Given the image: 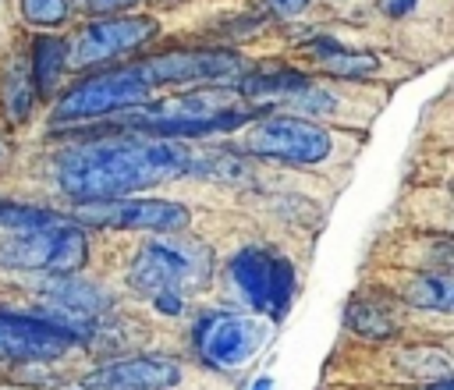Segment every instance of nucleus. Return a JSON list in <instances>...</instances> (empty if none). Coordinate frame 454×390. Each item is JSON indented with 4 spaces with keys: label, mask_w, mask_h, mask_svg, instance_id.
Masks as SVG:
<instances>
[{
    "label": "nucleus",
    "mask_w": 454,
    "mask_h": 390,
    "mask_svg": "<svg viewBox=\"0 0 454 390\" xmlns=\"http://www.w3.org/2000/svg\"><path fill=\"white\" fill-rule=\"evenodd\" d=\"M74 337L39 316L0 312V362H50L71 351Z\"/></svg>",
    "instance_id": "nucleus-10"
},
{
    "label": "nucleus",
    "mask_w": 454,
    "mask_h": 390,
    "mask_svg": "<svg viewBox=\"0 0 454 390\" xmlns=\"http://www.w3.org/2000/svg\"><path fill=\"white\" fill-rule=\"evenodd\" d=\"M404 298H408V305H415V308L450 312L454 284H450V277H447V273H419V277H411V280H408Z\"/></svg>",
    "instance_id": "nucleus-17"
},
{
    "label": "nucleus",
    "mask_w": 454,
    "mask_h": 390,
    "mask_svg": "<svg viewBox=\"0 0 454 390\" xmlns=\"http://www.w3.org/2000/svg\"><path fill=\"white\" fill-rule=\"evenodd\" d=\"M64 223L57 213L50 209H39V206H18V202H0V227H11L18 234H28V230H46V227H57Z\"/></svg>",
    "instance_id": "nucleus-20"
},
{
    "label": "nucleus",
    "mask_w": 454,
    "mask_h": 390,
    "mask_svg": "<svg viewBox=\"0 0 454 390\" xmlns=\"http://www.w3.org/2000/svg\"><path fill=\"white\" fill-rule=\"evenodd\" d=\"M57 230H60V223L4 241L0 245V262L4 266H18V269H50L53 266V252H57Z\"/></svg>",
    "instance_id": "nucleus-13"
},
{
    "label": "nucleus",
    "mask_w": 454,
    "mask_h": 390,
    "mask_svg": "<svg viewBox=\"0 0 454 390\" xmlns=\"http://www.w3.org/2000/svg\"><path fill=\"white\" fill-rule=\"evenodd\" d=\"M117 124L138 128L142 135L153 138H195V135H216V131H234L252 117V106H238L231 92L220 89H202L188 96H174L163 103H142L131 110L114 113Z\"/></svg>",
    "instance_id": "nucleus-2"
},
{
    "label": "nucleus",
    "mask_w": 454,
    "mask_h": 390,
    "mask_svg": "<svg viewBox=\"0 0 454 390\" xmlns=\"http://www.w3.org/2000/svg\"><path fill=\"white\" fill-rule=\"evenodd\" d=\"M245 149L262 160L291 163V167H312L330 156V135L301 117H262L245 131Z\"/></svg>",
    "instance_id": "nucleus-4"
},
{
    "label": "nucleus",
    "mask_w": 454,
    "mask_h": 390,
    "mask_svg": "<svg viewBox=\"0 0 454 390\" xmlns=\"http://www.w3.org/2000/svg\"><path fill=\"white\" fill-rule=\"evenodd\" d=\"M188 170L192 152L181 142L153 135L89 138L57 156V184L78 202L124 199L128 191L174 181Z\"/></svg>",
    "instance_id": "nucleus-1"
},
{
    "label": "nucleus",
    "mask_w": 454,
    "mask_h": 390,
    "mask_svg": "<svg viewBox=\"0 0 454 390\" xmlns=\"http://www.w3.org/2000/svg\"><path fill=\"white\" fill-rule=\"evenodd\" d=\"M323 67H326L330 74H337V78H351V82H358V78H365V74H372V71H376V57H372V53L340 50V53L326 57V60H323Z\"/></svg>",
    "instance_id": "nucleus-22"
},
{
    "label": "nucleus",
    "mask_w": 454,
    "mask_h": 390,
    "mask_svg": "<svg viewBox=\"0 0 454 390\" xmlns=\"http://www.w3.org/2000/svg\"><path fill=\"white\" fill-rule=\"evenodd\" d=\"M348 326L358 337H372V340H387L394 333V319L380 305H372V301H355L348 308Z\"/></svg>",
    "instance_id": "nucleus-21"
},
{
    "label": "nucleus",
    "mask_w": 454,
    "mask_h": 390,
    "mask_svg": "<svg viewBox=\"0 0 454 390\" xmlns=\"http://www.w3.org/2000/svg\"><path fill=\"white\" fill-rule=\"evenodd\" d=\"M85 252H89L85 234H82L74 223H60V230H57V252H53L50 273H53V277L78 273V269L85 266Z\"/></svg>",
    "instance_id": "nucleus-19"
},
{
    "label": "nucleus",
    "mask_w": 454,
    "mask_h": 390,
    "mask_svg": "<svg viewBox=\"0 0 454 390\" xmlns=\"http://www.w3.org/2000/svg\"><path fill=\"white\" fill-rule=\"evenodd\" d=\"M415 4H419V0H383V11H387L390 18H401V14H408Z\"/></svg>",
    "instance_id": "nucleus-26"
},
{
    "label": "nucleus",
    "mask_w": 454,
    "mask_h": 390,
    "mask_svg": "<svg viewBox=\"0 0 454 390\" xmlns=\"http://www.w3.org/2000/svg\"><path fill=\"white\" fill-rule=\"evenodd\" d=\"M291 284H294V269L284 255H273V277H270V312L284 316L287 301H291Z\"/></svg>",
    "instance_id": "nucleus-23"
},
{
    "label": "nucleus",
    "mask_w": 454,
    "mask_h": 390,
    "mask_svg": "<svg viewBox=\"0 0 454 390\" xmlns=\"http://www.w3.org/2000/svg\"><path fill=\"white\" fill-rule=\"evenodd\" d=\"M82 223L99 227H128V230H184L192 213L181 202L170 199H103V202H82L74 209Z\"/></svg>",
    "instance_id": "nucleus-8"
},
{
    "label": "nucleus",
    "mask_w": 454,
    "mask_h": 390,
    "mask_svg": "<svg viewBox=\"0 0 454 390\" xmlns=\"http://www.w3.org/2000/svg\"><path fill=\"white\" fill-rule=\"evenodd\" d=\"M209 269H213V259L206 245L181 241V238H156V241H145L142 252L131 259L128 284L145 298H153L160 312L177 316L184 308L181 291L206 284Z\"/></svg>",
    "instance_id": "nucleus-3"
},
{
    "label": "nucleus",
    "mask_w": 454,
    "mask_h": 390,
    "mask_svg": "<svg viewBox=\"0 0 454 390\" xmlns=\"http://www.w3.org/2000/svg\"><path fill=\"white\" fill-rule=\"evenodd\" d=\"M277 14H284V18H291V14H301L305 7H309V0H266Z\"/></svg>",
    "instance_id": "nucleus-25"
},
{
    "label": "nucleus",
    "mask_w": 454,
    "mask_h": 390,
    "mask_svg": "<svg viewBox=\"0 0 454 390\" xmlns=\"http://www.w3.org/2000/svg\"><path fill=\"white\" fill-rule=\"evenodd\" d=\"M312 82L294 71V67H273V71H252L245 78H238V92L248 99V103H266V99H291L298 96L301 89H309Z\"/></svg>",
    "instance_id": "nucleus-14"
},
{
    "label": "nucleus",
    "mask_w": 454,
    "mask_h": 390,
    "mask_svg": "<svg viewBox=\"0 0 454 390\" xmlns=\"http://www.w3.org/2000/svg\"><path fill=\"white\" fill-rule=\"evenodd\" d=\"M255 390H270V379H259V386Z\"/></svg>",
    "instance_id": "nucleus-28"
},
{
    "label": "nucleus",
    "mask_w": 454,
    "mask_h": 390,
    "mask_svg": "<svg viewBox=\"0 0 454 390\" xmlns=\"http://www.w3.org/2000/svg\"><path fill=\"white\" fill-rule=\"evenodd\" d=\"M64 64H67V43L64 39H57V35L35 39V46H32V67L28 71H32V85H35L39 96H53Z\"/></svg>",
    "instance_id": "nucleus-15"
},
{
    "label": "nucleus",
    "mask_w": 454,
    "mask_h": 390,
    "mask_svg": "<svg viewBox=\"0 0 454 390\" xmlns=\"http://www.w3.org/2000/svg\"><path fill=\"white\" fill-rule=\"evenodd\" d=\"M156 32H160V25H156L153 18H145V14L92 21V25L74 39V50L67 53V64L85 67V64H99V60L121 57V53H128V50L149 43Z\"/></svg>",
    "instance_id": "nucleus-9"
},
{
    "label": "nucleus",
    "mask_w": 454,
    "mask_h": 390,
    "mask_svg": "<svg viewBox=\"0 0 454 390\" xmlns=\"http://www.w3.org/2000/svg\"><path fill=\"white\" fill-rule=\"evenodd\" d=\"M149 85H216L241 74V57L231 50H170L135 64Z\"/></svg>",
    "instance_id": "nucleus-7"
},
{
    "label": "nucleus",
    "mask_w": 454,
    "mask_h": 390,
    "mask_svg": "<svg viewBox=\"0 0 454 390\" xmlns=\"http://www.w3.org/2000/svg\"><path fill=\"white\" fill-rule=\"evenodd\" d=\"M21 18L39 28H53L67 18V0H21Z\"/></svg>",
    "instance_id": "nucleus-24"
},
{
    "label": "nucleus",
    "mask_w": 454,
    "mask_h": 390,
    "mask_svg": "<svg viewBox=\"0 0 454 390\" xmlns=\"http://www.w3.org/2000/svg\"><path fill=\"white\" fill-rule=\"evenodd\" d=\"M181 383V365L163 355H135L99 365L82 379V390H170Z\"/></svg>",
    "instance_id": "nucleus-11"
},
{
    "label": "nucleus",
    "mask_w": 454,
    "mask_h": 390,
    "mask_svg": "<svg viewBox=\"0 0 454 390\" xmlns=\"http://www.w3.org/2000/svg\"><path fill=\"white\" fill-rule=\"evenodd\" d=\"M394 362L426 379H450V355L440 347H401Z\"/></svg>",
    "instance_id": "nucleus-18"
},
{
    "label": "nucleus",
    "mask_w": 454,
    "mask_h": 390,
    "mask_svg": "<svg viewBox=\"0 0 454 390\" xmlns=\"http://www.w3.org/2000/svg\"><path fill=\"white\" fill-rule=\"evenodd\" d=\"M149 89L153 85L135 71V64L103 71L60 96L57 121H85V117H103V113H121V110L142 106V103H149Z\"/></svg>",
    "instance_id": "nucleus-5"
},
{
    "label": "nucleus",
    "mask_w": 454,
    "mask_h": 390,
    "mask_svg": "<svg viewBox=\"0 0 454 390\" xmlns=\"http://www.w3.org/2000/svg\"><path fill=\"white\" fill-rule=\"evenodd\" d=\"M4 106H7V117L11 121H28L32 106H35V85H32V71H28V60L14 57L4 71Z\"/></svg>",
    "instance_id": "nucleus-16"
},
{
    "label": "nucleus",
    "mask_w": 454,
    "mask_h": 390,
    "mask_svg": "<svg viewBox=\"0 0 454 390\" xmlns=\"http://www.w3.org/2000/svg\"><path fill=\"white\" fill-rule=\"evenodd\" d=\"M266 333L270 326L255 316L209 312L195 323V351L213 369H238L266 344Z\"/></svg>",
    "instance_id": "nucleus-6"
},
{
    "label": "nucleus",
    "mask_w": 454,
    "mask_h": 390,
    "mask_svg": "<svg viewBox=\"0 0 454 390\" xmlns=\"http://www.w3.org/2000/svg\"><path fill=\"white\" fill-rule=\"evenodd\" d=\"M0 156H4V142H0Z\"/></svg>",
    "instance_id": "nucleus-29"
},
{
    "label": "nucleus",
    "mask_w": 454,
    "mask_h": 390,
    "mask_svg": "<svg viewBox=\"0 0 454 390\" xmlns=\"http://www.w3.org/2000/svg\"><path fill=\"white\" fill-rule=\"evenodd\" d=\"M270 277H273V255L262 248H241L231 259V280L255 312L270 308Z\"/></svg>",
    "instance_id": "nucleus-12"
},
{
    "label": "nucleus",
    "mask_w": 454,
    "mask_h": 390,
    "mask_svg": "<svg viewBox=\"0 0 454 390\" xmlns=\"http://www.w3.org/2000/svg\"><path fill=\"white\" fill-rule=\"evenodd\" d=\"M92 11H124V7H131V4H138V0H85Z\"/></svg>",
    "instance_id": "nucleus-27"
}]
</instances>
